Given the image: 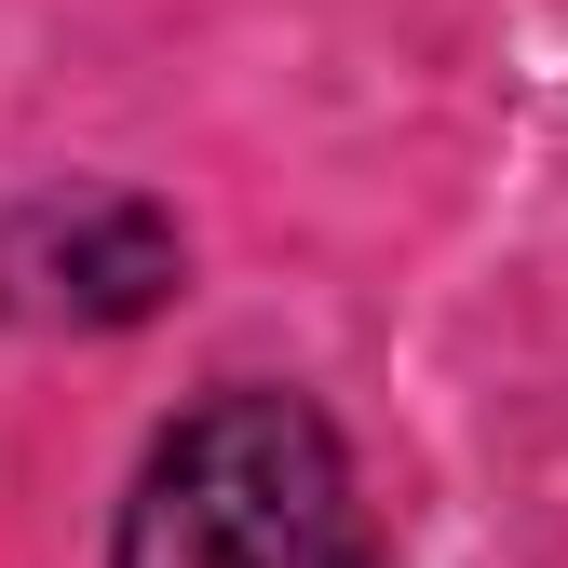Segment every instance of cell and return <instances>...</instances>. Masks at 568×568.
Here are the masks:
<instances>
[{
  "instance_id": "2",
  "label": "cell",
  "mask_w": 568,
  "mask_h": 568,
  "mask_svg": "<svg viewBox=\"0 0 568 568\" xmlns=\"http://www.w3.org/2000/svg\"><path fill=\"white\" fill-rule=\"evenodd\" d=\"M176 284V231L122 190H68L0 217V312H41V325H135Z\"/></svg>"
},
{
  "instance_id": "1",
  "label": "cell",
  "mask_w": 568,
  "mask_h": 568,
  "mask_svg": "<svg viewBox=\"0 0 568 568\" xmlns=\"http://www.w3.org/2000/svg\"><path fill=\"white\" fill-rule=\"evenodd\" d=\"M122 568H379L338 434L298 393H217L150 447L122 501Z\"/></svg>"
}]
</instances>
